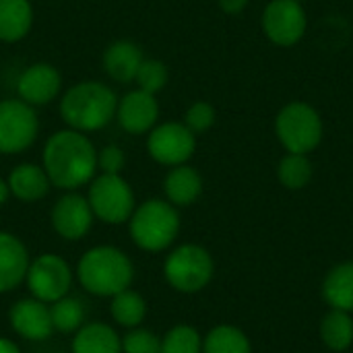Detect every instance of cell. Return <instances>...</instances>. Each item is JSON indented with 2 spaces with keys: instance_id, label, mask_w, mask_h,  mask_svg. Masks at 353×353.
Instances as JSON below:
<instances>
[{
  "instance_id": "1f68e13d",
  "label": "cell",
  "mask_w": 353,
  "mask_h": 353,
  "mask_svg": "<svg viewBox=\"0 0 353 353\" xmlns=\"http://www.w3.org/2000/svg\"><path fill=\"white\" fill-rule=\"evenodd\" d=\"M124 165H126V155L116 145H108L97 153V170H101V174H120Z\"/></svg>"
},
{
  "instance_id": "cb8c5ba5",
  "label": "cell",
  "mask_w": 353,
  "mask_h": 353,
  "mask_svg": "<svg viewBox=\"0 0 353 353\" xmlns=\"http://www.w3.org/2000/svg\"><path fill=\"white\" fill-rule=\"evenodd\" d=\"M321 339L333 352H345L353 343V321L350 312L335 310L321 321Z\"/></svg>"
},
{
  "instance_id": "8d00e7d4",
  "label": "cell",
  "mask_w": 353,
  "mask_h": 353,
  "mask_svg": "<svg viewBox=\"0 0 353 353\" xmlns=\"http://www.w3.org/2000/svg\"><path fill=\"white\" fill-rule=\"evenodd\" d=\"M56 353H62V352H56Z\"/></svg>"
},
{
  "instance_id": "ba28073f",
  "label": "cell",
  "mask_w": 353,
  "mask_h": 353,
  "mask_svg": "<svg viewBox=\"0 0 353 353\" xmlns=\"http://www.w3.org/2000/svg\"><path fill=\"white\" fill-rule=\"evenodd\" d=\"M72 275L74 273L70 265L62 256L46 252L29 263L25 283L31 298L46 304H54L56 300L68 296L72 285Z\"/></svg>"
},
{
  "instance_id": "d6a6232c",
  "label": "cell",
  "mask_w": 353,
  "mask_h": 353,
  "mask_svg": "<svg viewBox=\"0 0 353 353\" xmlns=\"http://www.w3.org/2000/svg\"><path fill=\"white\" fill-rule=\"evenodd\" d=\"M219 6L228 14H238L248 6V0H219Z\"/></svg>"
},
{
  "instance_id": "d590c367",
  "label": "cell",
  "mask_w": 353,
  "mask_h": 353,
  "mask_svg": "<svg viewBox=\"0 0 353 353\" xmlns=\"http://www.w3.org/2000/svg\"><path fill=\"white\" fill-rule=\"evenodd\" d=\"M296 2H304V0H296Z\"/></svg>"
},
{
  "instance_id": "836d02e7",
  "label": "cell",
  "mask_w": 353,
  "mask_h": 353,
  "mask_svg": "<svg viewBox=\"0 0 353 353\" xmlns=\"http://www.w3.org/2000/svg\"><path fill=\"white\" fill-rule=\"evenodd\" d=\"M0 353H21V350L12 339L0 337Z\"/></svg>"
},
{
  "instance_id": "4316f807",
  "label": "cell",
  "mask_w": 353,
  "mask_h": 353,
  "mask_svg": "<svg viewBox=\"0 0 353 353\" xmlns=\"http://www.w3.org/2000/svg\"><path fill=\"white\" fill-rule=\"evenodd\" d=\"M279 182L290 190H300L312 180V163L304 153H288L279 161Z\"/></svg>"
},
{
  "instance_id": "8992f818",
  "label": "cell",
  "mask_w": 353,
  "mask_h": 353,
  "mask_svg": "<svg viewBox=\"0 0 353 353\" xmlns=\"http://www.w3.org/2000/svg\"><path fill=\"white\" fill-rule=\"evenodd\" d=\"M275 130L288 153L308 155L323 141V120L319 112L304 101L288 103L277 114Z\"/></svg>"
},
{
  "instance_id": "9a60e30c",
  "label": "cell",
  "mask_w": 353,
  "mask_h": 353,
  "mask_svg": "<svg viewBox=\"0 0 353 353\" xmlns=\"http://www.w3.org/2000/svg\"><path fill=\"white\" fill-rule=\"evenodd\" d=\"M120 126L130 134H145L155 128L159 105L153 93H147L143 89L128 91L122 99H118L116 110Z\"/></svg>"
},
{
  "instance_id": "44dd1931",
  "label": "cell",
  "mask_w": 353,
  "mask_h": 353,
  "mask_svg": "<svg viewBox=\"0 0 353 353\" xmlns=\"http://www.w3.org/2000/svg\"><path fill=\"white\" fill-rule=\"evenodd\" d=\"M33 25L31 0H0V39L6 43L23 39Z\"/></svg>"
},
{
  "instance_id": "e0dca14e",
  "label": "cell",
  "mask_w": 353,
  "mask_h": 353,
  "mask_svg": "<svg viewBox=\"0 0 353 353\" xmlns=\"http://www.w3.org/2000/svg\"><path fill=\"white\" fill-rule=\"evenodd\" d=\"M8 186H10V194L17 196L23 203H35L41 201L52 182L43 170V165H35V163H21L17 165L10 176H8Z\"/></svg>"
},
{
  "instance_id": "ffe728a7",
  "label": "cell",
  "mask_w": 353,
  "mask_h": 353,
  "mask_svg": "<svg viewBox=\"0 0 353 353\" xmlns=\"http://www.w3.org/2000/svg\"><path fill=\"white\" fill-rule=\"evenodd\" d=\"M72 353H122V337L105 323H87L72 337Z\"/></svg>"
},
{
  "instance_id": "2e32d148",
  "label": "cell",
  "mask_w": 353,
  "mask_h": 353,
  "mask_svg": "<svg viewBox=\"0 0 353 353\" xmlns=\"http://www.w3.org/2000/svg\"><path fill=\"white\" fill-rule=\"evenodd\" d=\"M29 263L31 259L21 238L0 232V294H8L25 281Z\"/></svg>"
},
{
  "instance_id": "603a6c76",
  "label": "cell",
  "mask_w": 353,
  "mask_h": 353,
  "mask_svg": "<svg viewBox=\"0 0 353 353\" xmlns=\"http://www.w3.org/2000/svg\"><path fill=\"white\" fill-rule=\"evenodd\" d=\"M110 314L116 325H120L124 329H137L143 325V321L147 316V302L141 294H137L128 288L112 298Z\"/></svg>"
},
{
  "instance_id": "ac0fdd59",
  "label": "cell",
  "mask_w": 353,
  "mask_h": 353,
  "mask_svg": "<svg viewBox=\"0 0 353 353\" xmlns=\"http://www.w3.org/2000/svg\"><path fill=\"white\" fill-rule=\"evenodd\" d=\"M163 192L168 203H172L174 207H188L201 196L203 178L194 168L186 163L174 165L163 180Z\"/></svg>"
},
{
  "instance_id": "4dcf8cb0",
  "label": "cell",
  "mask_w": 353,
  "mask_h": 353,
  "mask_svg": "<svg viewBox=\"0 0 353 353\" xmlns=\"http://www.w3.org/2000/svg\"><path fill=\"white\" fill-rule=\"evenodd\" d=\"M184 124L194 132V134H203L207 132L213 124H215V108L207 101H196L188 108Z\"/></svg>"
},
{
  "instance_id": "5bb4252c",
  "label": "cell",
  "mask_w": 353,
  "mask_h": 353,
  "mask_svg": "<svg viewBox=\"0 0 353 353\" xmlns=\"http://www.w3.org/2000/svg\"><path fill=\"white\" fill-rule=\"evenodd\" d=\"M60 87H62L60 72L56 70V66L48 62H35L27 66L17 81L19 97L29 105L50 103L60 93Z\"/></svg>"
},
{
  "instance_id": "5b68a950",
  "label": "cell",
  "mask_w": 353,
  "mask_h": 353,
  "mask_svg": "<svg viewBox=\"0 0 353 353\" xmlns=\"http://www.w3.org/2000/svg\"><path fill=\"white\" fill-rule=\"evenodd\" d=\"M213 273V259L209 250L199 244H182L174 248L163 263L165 281L180 294H199L211 283Z\"/></svg>"
},
{
  "instance_id": "9c48e42d",
  "label": "cell",
  "mask_w": 353,
  "mask_h": 353,
  "mask_svg": "<svg viewBox=\"0 0 353 353\" xmlns=\"http://www.w3.org/2000/svg\"><path fill=\"white\" fill-rule=\"evenodd\" d=\"M37 130L39 120L33 105L23 99L0 101V153H23L35 143Z\"/></svg>"
},
{
  "instance_id": "3957f363",
  "label": "cell",
  "mask_w": 353,
  "mask_h": 353,
  "mask_svg": "<svg viewBox=\"0 0 353 353\" xmlns=\"http://www.w3.org/2000/svg\"><path fill=\"white\" fill-rule=\"evenodd\" d=\"M118 110V97L112 87L97 81L72 85L60 99V116L68 128L93 132L112 122Z\"/></svg>"
},
{
  "instance_id": "30bf717a",
  "label": "cell",
  "mask_w": 353,
  "mask_h": 353,
  "mask_svg": "<svg viewBox=\"0 0 353 353\" xmlns=\"http://www.w3.org/2000/svg\"><path fill=\"white\" fill-rule=\"evenodd\" d=\"M147 149L161 165H182L196 149V134L182 122H165L149 132Z\"/></svg>"
},
{
  "instance_id": "7402d4cb",
  "label": "cell",
  "mask_w": 353,
  "mask_h": 353,
  "mask_svg": "<svg viewBox=\"0 0 353 353\" xmlns=\"http://www.w3.org/2000/svg\"><path fill=\"white\" fill-rule=\"evenodd\" d=\"M323 296L331 308L353 312V263H341L327 273Z\"/></svg>"
},
{
  "instance_id": "6da1fadb",
  "label": "cell",
  "mask_w": 353,
  "mask_h": 353,
  "mask_svg": "<svg viewBox=\"0 0 353 353\" xmlns=\"http://www.w3.org/2000/svg\"><path fill=\"white\" fill-rule=\"evenodd\" d=\"M50 182L62 190H77L89 184L97 172V149L85 132L66 128L54 132L41 155Z\"/></svg>"
},
{
  "instance_id": "52a82bcc",
  "label": "cell",
  "mask_w": 353,
  "mask_h": 353,
  "mask_svg": "<svg viewBox=\"0 0 353 353\" xmlns=\"http://www.w3.org/2000/svg\"><path fill=\"white\" fill-rule=\"evenodd\" d=\"M87 201L91 205L93 215L108 225L126 223L137 207L134 192L120 174L95 176L91 180Z\"/></svg>"
},
{
  "instance_id": "d6986e66",
  "label": "cell",
  "mask_w": 353,
  "mask_h": 353,
  "mask_svg": "<svg viewBox=\"0 0 353 353\" xmlns=\"http://www.w3.org/2000/svg\"><path fill=\"white\" fill-rule=\"evenodd\" d=\"M143 52L137 43L120 39L114 41L105 54H103V66L105 72L110 74V79L118 81V83H130L137 77V70L143 62Z\"/></svg>"
},
{
  "instance_id": "d4e9b609",
  "label": "cell",
  "mask_w": 353,
  "mask_h": 353,
  "mask_svg": "<svg viewBox=\"0 0 353 353\" xmlns=\"http://www.w3.org/2000/svg\"><path fill=\"white\" fill-rule=\"evenodd\" d=\"M203 353H252L250 339L232 325H219L203 337Z\"/></svg>"
},
{
  "instance_id": "f546056e",
  "label": "cell",
  "mask_w": 353,
  "mask_h": 353,
  "mask_svg": "<svg viewBox=\"0 0 353 353\" xmlns=\"http://www.w3.org/2000/svg\"><path fill=\"white\" fill-rule=\"evenodd\" d=\"M122 353H161V337L147 329H130L122 337Z\"/></svg>"
},
{
  "instance_id": "277c9868",
  "label": "cell",
  "mask_w": 353,
  "mask_h": 353,
  "mask_svg": "<svg viewBox=\"0 0 353 353\" xmlns=\"http://www.w3.org/2000/svg\"><path fill=\"white\" fill-rule=\"evenodd\" d=\"M132 242L145 252H161L174 244L180 232V215L176 207L161 199H149L134 207L128 219Z\"/></svg>"
},
{
  "instance_id": "f1b7e54d",
  "label": "cell",
  "mask_w": 353,
  "mask_h": 353,
  "mask_svg": "<svg viewBox=\"0 0 353 353\" xmlns=\"http://www.w3.org/2000/svg\"><path fill=\"white\" fill-rule=\"evenodd\" d=\"M168 66L161 62V60H155V58H145L137 70V77L134 81L139 83V89L147 91V93H157L165 87L168 83Z\"/></svg>"
},
{
  "instance_id": "484cf974",
  "label": "cell",
  "mask_w": 353,
  "mask_h": 353,
  "mask_svg": "<svg viewBox=\"0 0 353 353\" xmlns=\"http://www.w3.org/2000/svg\"><path fill=\"white\" fill-rule=\"evenodd\" d=\"M52 327L58 333H77L85 323V304L79 298L64 296L50 304Z\"/></svg>"
},
{
  "instance_id": "8fae6325",
  "label": "cell",
  "mask_w": 353,
  "mask_h": 353,
  "mask_svg": "<svg viewBox=\"0 0 353 353\" xmlns=\"http://www.w3.org/2000/svg\"><path fill=\"white\" fill-rule=\"evenodd\" d=\"M265 35L277 46H294L306 33V12L302 2L296 0H273L263 12Z\"/></svg>"
},
{
  "instance_id": "4fadbf2b",
  "label": "cell",
  "mask_w": 353,
  "mask_h": 353,
  "mask_svg": "<svg viewBox=\"0 0 353 353\" xmlns=\"http://www.w3.org/2000/svg\"><path fill=\"white\" fill-rule=\"evenodd\" d=\"M10 329L27 341H43L54 333L50 304L35 298H23L8 310Z\"/></svg>"
},
{
  "instance_id": "7a4b0ae2",
  "label": "cell",
  "mask_w": 353,
  "mask_h": 353,
  "mask_svg": "<svg viewBox=\"0 0 353 353\" xmlns=\"http://www.w3.org/2000/svg\"><path fill=\"white\" fill-rule=\"evenodd\" d=\"M74 275L87 294L114 298L132 285L134 265L128 254L116 246H93L79 259Z\"/></svg>"
},
{
  "instance_id": "83f0119b",
  "label": "cell",
  "mask_w": 353,
  "mask_h": 353,
  "mask_svg": "<svg viewBox=\"0 0 353 353\" xmlns=\"http://www.w3.org/2000/svg\"><path fill=\"white\" fill-rule=\"evenodd\" d=\"M161 353H203V337L190 325H178L161 337Z\"/></svg>"
},
{
  "instance_id": "e575fe53",
  "label": "cell",
  "mask_w": 353,
  "mask_h": 353,
  "mask_svg": "<svg viewBox=\"0 0 353 353\" xmlns=\"http://www.w3.org/2000/svg\"><path fill=\"white\" fill-rule=\"evenodd\" d=\"M8 199H10V186H8L6 180L0 178V205H4Z\"/></svg>"
},
{
  "instance_id": "7c38bea8",
  "label": "cell",
  "mask_w": 353,
  "mask_h": 353,
  "mask_svg": "<svg viewBox=\"0 0 353 353\" xmlns=\"http://www.w3.org/2000/svg\"><path fill=\"white\" fill-rule=\"evenodd\" d=\"M50 217L54 232L68 242L85 238L95 219L87 196H81L77 192H66L64 196H60L54 203Z\"/></svg>"
}]
</instances>
